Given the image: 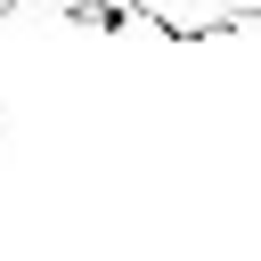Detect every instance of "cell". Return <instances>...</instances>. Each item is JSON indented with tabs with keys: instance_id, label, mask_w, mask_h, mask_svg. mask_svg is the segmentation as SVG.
Instances as JSON below:
<instances>
[{
	"instance_id": "obj_1",
	"label": "cell",
	"mask_w": 261,
	"mask_h": 261,
	"mask_svg": "<svg viewBox=\"0 0 261 261\" xmlns=\"http://www.w3.org/2000/svg\"><path fill=\"white\" fill-rule=\"evenodd\" d=\"M139 24H155L163 41L196 49V41H220L237 24H261V0H130Z\"/></svg>"
},
{
	"instance_id": "obj_2",
	"label": "cell",
	"mask_w": 261,
	"mask_h": 261,
	"mask_svg": "<svg viewBox=\"0 0 261 261\" xmlns=\"http://www.w3.org/2000/svg\"><path fill=\"white\" fill-rule=\"evenodd\" d=\"M65 24L73 33H130V0H65Z\"/></svg>"
},
{
	"instance_id": "obj_3",
	"label": "cell",
	"mask_w": 261,
	"mask_h": 261,
	"mask_svg": "<svg viewBox=\"0 0 261 261\" xmlns=\"http://www.w3.org/2000/svg\"><path fill=\"white\" fill-rule=\"evenodd\" d=\"M8 8H16V0H0V16H8Z\"/></svg>"
}]
</instances>
